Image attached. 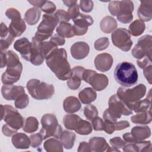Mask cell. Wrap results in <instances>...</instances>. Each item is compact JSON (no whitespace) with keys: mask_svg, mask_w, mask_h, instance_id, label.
I'll return each instance as SVG.
<instances>
[{"mask_svg":"<svg viewBox=\"0 0 152 152\" xmlns=\"http://www.w3.org/2000/svg\"><path fill=\"white\" fill-rule=\"evenodd\" d=\"M49 69L61 80H68L71 76V69L67 59V53L64 48H56L45 58Z\"/></svg>","mask_w":152,"mask_h":152,"instance_id":"6da1fadb","label":"cell"},{"mask_svg":"<svg viewBox=\"0 0 152 152\" xmlns=\"http://www.w3.org/2000/svg\"><path fill=\"white\" fill-rule=\"evenodd\" d=\"M6 71L2 74L1 81L3 84H13L17 82L23 71V65L18 55L12 50L6 53Z\"/></svg>","mask_w":152,"mask_h":152,"instance_id":"7a4b0ae2","label":"cell"},{"mask_svg":"<svg viewBox=\"0 0 152 152\" xmlns=\"http://www.w3.org/2000/svg\"><path fill=\"white\" fill-rule=\"evenodd\" d=\"M114 77L119 84L125 87H129L137 83L138 74L133 64L124 61L116 65L114 71Z\"/></svg>","mask_w":152,"mask_h":152,"instance_id":"3957f363","label":"cell"},{"mask_svg":"<svg viewBox=\"0 0 152 152\" xmlns=\"http://www.w3.org/2000/svg\"><path fill=\"white\" fill-rule=\"evenodd\" d=\"M108 106L109 107L104 111L103 114L104 121L115 123L117 119L120 118L122 115L128 116L132 113V110L126 106L117 94H113L109 98Z\"/></svg>","mask_w":152,"mask_h":152,"instance_id":"277c9868","label":"cell"},{"mask_svg":"<svg viewBox=\"0 0 152 152\" xmlns=\"http://www.w3.org/2000/svg\"><path fill=\"white\" fill-rule=\"evenodd\" d=\"M26 88L31 96L38 100L49 99L55 93L53 84L41 81L36 78L30 79L27 83Z\"/></svg>","mask_w":152,"mask_h":152,"instance_id":"5b68a950","label":"cell"},{"mask_svg":"<svg viewBox=\"0 0 152 152\" xmlns=\"http://www.w3.org/2000/svg\"><path fill=\"white\" fill-rule=\"evenodd\" d=\"M145 93V86L144 84H139L131 88L119 87L117 90L116 94L132 110L133 105L141 100Z\"/></svg>","mask_w":152,"mask_h":152,"instance_id":"8992f818","label":"cell"},{"mask_svg":"<svg viewBox=\"0 0 152 152\" xmlns=\"http://www.w3.org/2000/svg\"><path fill=\"white\" fill-rule=\"evenodd\" d=\"M41 124L42 128L39 133L43 140H46L51 136L59 138L62 129L55 115L51 113L45 114L41 118Z\"/></svg>","mask_w":152,"mask_h":152,"instance_id":"52a82bcc","label":"cell"},{"mask_svg":"<svg viewBox=\"0 0 152 152\" xmlns=\"http://www.w3.org/2000/svg\"><path fill=\"white\" fill-rule=\"evenodd\" d=\"M59 23V20L55 14H44L42 21L37 27L34 37L41 42L51 37L54 29Z\"/></svg>","mask_w":152,"mask_h":152,"instance_id":"ba28073f","label":"cell"},{"mask_svg":"<svg viewBox=\"0 0 152 152\" xmlns=\"http://www.w3.org/2000/svg\"><path fill=\"white\" fill-rule=\"evenodd\" d=\"M5 15L11 20L8 27L10 34L14 37L20 36L25 31L26 26L19 11L15 8H10L5 11Z\"/></svg>","mask_w":152,"mask_h":152,"instance_id":"9c48e42d","label":"cell"},{"mask_svg":"<svg viewBox=\"0 0 152 152\" xmlns=\"http://www.w3.org/2000/svg\"><path fill=\"white\" fill-rule=\"evenodd\" d=\"M1 120H4L7 124L16 130L23 127L24 119L17 110L8 104H1Z\"/></svg>","mask_w":152,"mask_h":152,"instance_id":"30bf717a","label":"cell"},{"mask_svg":"<svg viewBox=\"0 0 152 152\" xmlns=\"http://www.w3.org/2000/svg\"><path fill=\"white\" fill-rule=\"evenodd\" d=\"M131 54L137 60L144 58L151 59L152 55V37L150 34L141 37L131 51Z\"/></svg>","mask_w":152,"mask_h":152,"instance_id":"8fae6325","label":"cell"},{"mask_svg":"<svg viewBox=\"0 0 152 152\" xmlns=\"http://www.w3.org/2000/svg\"><path fill=\"white\" fill-rule=\"evenodd\" d=\"M83 80L91 86L96 91H102L106 88L109 83L107 76L103 74H99L92 69H85Z\"/></svg>","mask_w":152,"mask_h":152,"instance_id":"7c38bea8","label":"cell"},{"mask_svg":"<svg viewBox=\"0 0 152 152\" xmlns=\"http://www.w3.org/2000/svg\"><path fill=\"white\" fill-rule=\"evenodd\" d=\"M112 41L115 46L124 52L129 51L132 45L131 34L125 28H116L112 33Z\"/></svg>","mask_w":152,"mask_h":152,"instance_id":"4fadbf2b","label":"cell"},{"mask_svg":"<svg viewBox=\"0 0 152 152\" xmlns=\"http://www.w3.org/2000/svg\"><path fill=\"white\" fill-rule=\"evenodd\" d=\"M134 5L132 1L124 0L118 1V6L117 10V20L124 24L130 23L133 19L132 12Z\"/></svg>","mask_w":152,"mask_h":152,"instance_id":"5bb4252c","label":"cell"},{"mask_svg":"<svg viewBox=\"0 0 152 152\" xmlns=\"http://www.w3.org/2000/svg\"><path fill=\"white\" fill-rule=\"evenodd\" d=\"M72 21L74 22V25L72 26L73 31L75 36H83L87 32L88 27L94 23L91 16L82 13H80Z\"/></svg>","mask_w":152,"mask_h":152,"instance_id":"9a60e30c","label":"cell"},{"mask_svg":"<svg viewBox=\"0 0 152 152\" xmlns=\"http://www.w3.org/2000/svg\"><path fill=\"white\" fill-rule=\"evenodd\" d=\"M31 49L30 62L34 65L39 66L43 64L45 57L41 49V41L37 40L34 36L31 39Z\"/></svg>","mask_w":152,"mask_h":152,"instance_id":"2e32d148","label":"cell"},{"mask_svg":"<svg viewBox=\"0 0 152 152\" xmlns=\"http://www.w3.org/2000/svg\"><path fill=\"white\" fill-rule=\"evenodd\" d=\"M24 93H25V90L21 86L4 84L1 88L2 96L7 100H15Z\"/></svg>","mask_w":152,"mask_h":152,"instance_id":"e0dca14e","label":"cell"},{"mask_svg":"<svg viewBox=\"0 0 152 152\" xmlns=\"http://www.w3.org/2000/svg\"><path fill=\"white\" fill-rule=\"evenodd\" d=\"M14 48L20 53L23 59L27 61H30L31 43L26 37L17 40L14 44Z\"/></svg>","mask_w":152,"mask_h":152,"instance_id":"ac0fdd59","label":"cell"},{"mask_svg":"<svg viewBox=\"0 0 152 152\" xmlns=\"http://www.w3.org/2000/svg\"><path fill=\"white\" fill-rule=\"evenodd\" d=\"M85 69L81 66H76L71 69V76L67 81V86L69 88L75 90L80 87Z\"/></svg>","mask_w":152,"mask_h":152,"instance_id":"d6986e66","label":"cell"},{"mask_svg":"<svg viewBox=\"0 0 152 152\" xmlns=\"http://www.w3.org/2000/svg\"><path fill=\"white\" fill-rule=\"evenodd\" d=\"M113 58L112 55L107 53L99 54L94 59V65L96 68L101 72L109 71L113 64Z\"/></svg>","mask_w":152,"mask_h":152,"instance_id":"ffe728a7","label":"cell"},{"mask_svg":"<svg viewBox=\"0 0 152 152\" xmlns=\"http://www.w3.org/2000/svg\"><path fill=\"white\" fill-rule=\"evenodd\" d=\"M70 52L72 56L77 60L85 58L89 53V45L85 42H77L71 47Z\"/></svg>","mask_w":152,"mask_h":152,"instance_id":"44dd1931","label":"cell"},{"mask_svg":"<svg viewBox=\"0 0 152 152\" xmlns=\"http://www.w3.org/2000/svg\"><path fill=\"white\" fill-rule=\"evenodd\" d=\"M139 20L149 21L152 18V1H140V5L137 11Z\"/></svg>","mask_w":152,"mask_h":152,"instance_id":"7402d4cb","label":"cell"},{"mask_svg":"<svg viewBox=\"0 0 152 152\" xmlns=\"http://www.w3.org/2000/svg\"><path fill=\"white\" fill-rule=\"evenodd\" d=\"M12 145L18 149H27L30 145V139L24 133H15L11 138Z\"/></svg>","mask_w":152,"mask_h":152,"instance_id":"603a6c76","label":"cell"},{"mask_svg":"<svg viewBox=\"0 0 152 152\" xmlns=\"http://www.w3.org/2000/svg\"><path fill=\"white\" fill-rule=\"evenodd\" d=\"M91 151L100 152L107 151L109 145L103 137H94L89 140L88 142Z\"/></svg>","mask_w":152,"mask_h":152,"instance_id":"cb8c5ba5","label":"cell"},{"mask_svg":"<svg viewBox=\"0 0 152 152\" xmlns=\"http://www.w3.org/2000/svg\"><path fill=\"white\" fill-rule=\"evenodd\" d=\"M135 142L144 141L151 135V130L148 126H135L131 132Z\"/></svg>","mask_w":152,"mask_h":152,"instance_id":"d4e9b609","label":"cell"},{"mask_svg":"<svg viewBox=\"0 0 152 152\" xmlns=\"http://www.w3.org/2000/svg\"><path fill=\"white\" fill-rule=\"evenodd\" d=\"M63 107L66 113H74L80 110L81 104L80 100L76 97L69 96L65 98L63 102Z\"/></svg>","mask_w":152,"mask_h":152,"instance_id":"484cf974","label":"cell"},{"mask_svg":"<svg viewBox=\"0 0 152 152\" xmlns=\"http://www.w3.org/2000/svg\"><path fill=\"white\" fill-rule=\"evenodd\" d=\"M78 97L82 103L88 104L95 101L97 98V93L93 88L86 87L79 92Z\"/></svg>","mask_w":152,"mask_h":152,"instance_id":"4316f807","label":"cell"},{"mask_svg":"<svg viewBox=\"0 0 152 152\" xmlns=\"http://www.w3.org/2000/svg\"><path fill=\"white\" fill-rule=\"evenodd\" d=\"M101 30L106 34L113 32L117 27V22L116 20L109 15L103 17L100 23Z\"/></svg>","mask_w":152,"mask_h":152,"instance_id":"83f0119b","label":"cell"},{"mask_svg":"<svg viewBox=\"0 0 152 152\" xmlns=\"http://www.w3.org/2000/svg\"><path fill=\"white\" fill-rule=\"evenodd\" d=\"M151 89H150L148 95L143 100H140L137 102L132 106V110L138 113L140 112L146 111L151 109Z\"/></svg>","mask_w":152,"mask_h":152,"instance_id":"f1b7e54d","label":"cell"},{"mask_svg":"<svg viewBox=\"0 0 152 152\" xmlns=\"http://www.w3.org/2000/svg\"><path fill=\"white\" fill-rule=\"evenodd\" d=\"M151 109L143 112H138L136 115H133L131 118L132 122L135 124L145 125L148 124L151 122Z\"/></svg>","mask_w":152,"mask_h":152,"instance_id":"f546056e","label":"cell"},{"mask_svg":"<svg viewBox=\"0 0 152 152\" xmlns=\"http://www.w3.org/2000/svg\"><path fill=\"white\" fill-rule=\"evenodd\" d=\"M41 11L36 7H32L26 11L24 14V20L30 26L35 25L40 19Z\"/></svg>","mask_w":152,"mask_h":152,"instance_id":"4dcf8cb0","label":"cell"},{"mask_svg":"<svg viewBox=\"0 0 152 152\" xmlns=\"http://www.w3.org/2000/svg\"><path fill=\"white\" fill-rule=\"evenodd\" d=\"M75 138V134L69 131H62L59 137L61 142L66 149H71L73 147Z\"/></svg>","mask_w":152,"mask_h":152,"instance_id":"1f68e13d","label":"cell"},{"mask_svg":"<svg viewBox=\"0 0 152 152\" xmlns=\"http://www.w3.org/2000/svg\"><path fill=\"white\" fill-rule=\"evenodd\" d=\"M56 31L58 34L66 38H71L75 36L73 27L69 23L61 22L56 28Z\"/></svg>","mask_w":152,"mask_h":152,"instance_id":"d6a6232c","label":"cell"},{"mask_svg":"<svg viewBox=\"0 0 152 152\" xmlns=\"http://www.w3.org/2000/svg\"><path fill=\"white\" fill-rule=\"evenodd\" d=\"M45 150L48 152H62L63 145L57 138H49L43 144Z\"/></svg>","mask_w":152,"mask_h":152,"instance_id":"836d02e7","label":"cell"},{"mask_svg":"<svg viewBox=\"0 0 152 152\" xmlns=\"http://www.w3.org/2000/svg\"><path fill=\"white\" fill-rule=\"evenodd\" d=\"M81 118L75 114H68L64 116L63 118V123L65 127L69 130H74Z\"/></svg>","mask_w":152,"mask_h":152,"instance_id":"e575fe53","label":"cell"},{"mask_svg":"<svg viewBox=\"0 0 152 152\" xmlns=\"http://www.w3.org/2000/svg\"><path fill=\"white\" fill-rule=\"evenodd\" d=\"M39 121L34 116L27 117L24 122L23 130L27 133H33L38 129Z\"/></svg>","mask_w":152,"mask_h":152,"instance_id":"d590c367","label":"cell"},{"mask_svg":"<svg viewBox=\"0 0 152 152\" xmlns=\"http://www.w3.org/2000/svg\"><path fill=\"white\" fill-rule=\"evenodd\" d=\"M145 29L144 23L140 20H135L129 26V31L133 36H138L142 34Z\"/></svg>","mask_w":152,"mask_h":152,"instance_id":"8d00e7d4","label":"cell"},{"mask_svg":"<svg viewBox=\"0 0 152 152\" xmlns=\"http://www.w3.org/2000/svg\"><path fill=\"white\" fill-rule=\"evenodd\" d=\"M92 130L93 128L91 124L87 121L81 119L75 129V131L80 135H86L91 133Z\"/></svg>","mask_w":152,"mask_h":152,"instance_id":"74e56055","label":"cell"},{"mask_svg":"<svg viewBox=\"0 0 152 152\" xmlns=\"http://www.w3.org/2000/svg\"><path fill=\"white\" fill-rule=\"evenodd\" d=\"M84 115L88 120L91 121L98 116V110L94 105L88 104L84 107Z\"/></svg>","mask_w":152,"mask_h":152,"instance_id":"f35d334b","label":"cell"},{"mask_svg":"<svg viewBox=\"0 0 152 152\" xmlns=\"http://www.w3.org/2000/svg\"><path fill=\"white\" fill-rule=\"evenodd\" d=\"M29 103V98L27 94L24 93L20 95L15 100V107L17 109H23L26 108Z\"/></svg>","mask_w":152,"mask_h":152,"instance_id":"ab89813d","label":"cell"},{"mask_svg":"<svg viewBox=\"0 0 152 152\" xmlns=\"http://www.w3.org/2000/svg\"><path fill=\"white\" fill-rule=\"evenodd\" d=\"M109 45V40L106 37H102L96 40L94 43V49L97 50H103Z\"/></svg>","mask_w":152,"mask_h":152,"instance_id":"60d3db41","label":"cell"},{"mask_svg":"<svg viewBox=\"0 0 152 152\" xmlns=\"http://www.w3.org/2000/svg\"><path fill=\"white\" fill-rule=\"evenodd\" d=\"M15 37L11 36L10 33L9 34L4 38H1L0 40V51L6 52V50L9 48V46L12 44L14 40Z\"/></svg>","mask_w":152,"mask_h":152,"instance_id":"b9f144b4","label":"cell"},{"mask_svg":"<svg viewBox=\"0 0 152 152\" xmlns=\"http://www.w3.org/2000/svg\"><path fill=\"white\" fill-rule=\"evenodd\" d=\"M30 145L33 148L39 147L42 142L43 138L39 133L31 134L30 136Z\"/></svg>","mask_w":152,"mask_h":152,"instance_id":"7bdbcfd3","label":"cell"},{"mask_svg":"<svg viewBox=\"0 0 152 152\" xmlns=\"http://www.w3.org/2000/svg\"><path fill=\"white\" fill-rule=\"evenodd\" d=\"M78 6L81 11L88 13L93 10L94 4L92 1H81Z\"/></svg>","mask_w":152,"mask_h":152,"instance_id":"ee69618b","label":"cell"},{"mask_svg":"<svg viewBox=\"0 0 152 152\" xmlns=\"http://www.w3.org/2000/svg\"><path fill=\"white\" fill-rule=\"evenodd\" d=\"M41 10L47 14H52L56 10V6L53 2L49 1H46L45 4L41 7Z\"/></svg>","mask_w":152,"mask_h":152,"instance_id":"f6af8a7d","label":"cell"},{"mask_svg":"<svg viewBox=\"0 0 152 152\" xmlns=\"http://www.w3.org/2000/svg\"><path fill=\"white\" fill-rule=\"evenodd\" d=\"M91 121L92 124V128L94 129V131H103L104 121L102 118L98 117L97 116L93 118Z\"/></svg>","mask_w":152,"mask_h":152,"instance_id":"bcb514c9","label":"cell"},{"mask_svg":"<svg viewBox=\"0 0 152 152\" xmlns=\"http://www.w3.org/2000/svg\"><path fill=\"white\" fill-rule=\"evenodd\" d=\"M138 151H151V143L150 141H141L135 142Z\"/></svg>","mask_w":152,"mask_h":152,"instance_id":"7dc6e473","label":"cell"},{"mask_svg":"<svg viewBox=\"0 0 152 152\" xmlns=\"http://www.w3.org/2000/svg\"><path fill=\"white\" fill-rule=\"evenodd\" d=\"M110 144L112 147L120 150V148H122L125 146L126 142L119 137H115L110 140Z\"/></svg>","mask_w":152,"mask_h":152,"instance_id":"c3c4849f","label":"cell"},{"mask_svg":"<svg viewBox=\"0 0 152 152\" xmlns=\"http://www.w3.org/2000/svg\"><path fill=\"white\" fill-rule=\"evenodd\" d=\"M56 16L58 17L59 23L61 22H66L68 23L70 20V18L65 11L64 10L59 9L55 13Z\"/></svg>","mask_w":152,"mask_h":152,"instance_id":"681fc988","label":"cell"},{"mask_svg":"<svg viewBox=\"0 0 152 152\" xmlns=\"http://www.w3.org/2000/svg\"><path fill=\"white\" fill-rule=\"evenodd\" d=\"M49 41H50L53 45H55L56 46H62L65 44V40L64 37L58 34L53 35L50 37Z\"/></svg>","mask_w":152,"mask_h":152,"instance_id":"f907efd6","label":"cell"},{"mask_svg":"<svg viewBox=\"0 0 152 152\" xmlns=\"http://www.w3.org/2000/svg\"><path fill=\"white\" fill-rule=\"evenodd\" d=\"M79 6L77 4H75L71 7H69L67 13L70 18V19H74L80 14V10Z\"/></svg>","mask_w":152,"mask_h":152,"instance_id":"816d5d0a","label":"cell"},{"mask_svg":"<svg viewBox=\"0 0 152 152\" xmlns=\"http://www.w3.org/2000/svg\"><path fill=\"white\" fill-rule=\"evenodd\" d=\"M17 130L12 128L8 124H5L2 126V132L3 134L7 137H11L17 133Z\"/></svg>","mask_w":152,"mask_h":152,"instance_id":"f5cc1de1","label":"cell"},{"mask_svg":"<svg viewBox=\"0 0 152 152\" xmlns=\"http://www.w3.org/2000/svg\"><path fill=\"white\" fill-rule=\"evenodd\" d=\"M143 73L145 78L148 81L150 84L152 83V65H149L143 68Z\"/></svg>","mask_w":152,"mask_h":152,"instance_id":"db71d44e","label":"cell"},{"mask_svg":"<svg viewBox=\"0 0 152 152\" xmlns=\"http://www.w3.org/2000/svg\"><path fill=\"white\" fill-rule=\"evenodd\" d=\"M129 126L130 124L127 121H121L115 123V131H120L124 129Z\"/></svg>","mask_w":152,"mask_h":152,"instance_id":"11a10c76","label":"cell"},{"mask_svg":"<svg viewBox=\"0 0 152 152\" xmlns=\"http://www.w3.org/2000/svg\"><path fill=\"white\" fill-rule=\"evenodd\" d=\"M137 64L140 68L143 69L151 64V59L149 58H144L140 60H137Z\"/></svg>","mask_w":152,"mask_h":152,"instance_id":"9f6ffc18","label":"cell"},{"mask_svg":"<svg viewBox=\"0 0 152 152\" xmlns=\"http://www.w3.org/2000/svg\"><path fill=\"white\" fill-rule=\"evenodd\" d=\"M122 150L124 151H134L138 152V148L135 143L132 142H126L125 146L122 148Z\"/></svg>","mask_w":152,"mask_h":152,"instance_id":"6f0895ef","label":"cell"},{"mask_svg":"<svg viewBox=\"0 0 152 152\" xmlns=\"http://www.w3.org/2000/svg\"><path fill=\"white\" fill-rule=\"evenodd\" d=\"M77 151H78V152H81V151L90 152L91 151L89 144L86 141H82L79 144Z\"/></svg>","mask_w":152,"mask_h":152,"instance_id":"680465c9","label":"cell"},{"mask_svg":"<svg viewBox=\"0 0 152 152\" xmlns=\"http://www.w3.org/2000/svg\"><path fill=\"white\" fill-rule=\"evenodd\" d=\"M9 30L8 28L7 27V26L2 22L1 24V27H0V37L1 38H4L7 37L9 34Z\"/></svg>","mask_w":152,"mask_h":152,"instance_id":"91938a15","label":"cell"},{"mask_svg":"<svg viewBox=\"0 0 152 152\" xmlns=\"http://www.w3.org/2000/svg\"><path fill=\"white\" fill-rule=\"evenodd\" d=\"M122 137L124 138V140L126 142H132V143H135V141L131 135V132H126L123 134Z\"/></svg>","mask_w":152,"mask_h":152,"instance_id":"94428289","label":"cell"},{"mask_svg":"<svg viewBox=\"0 0 152 152\" xmlns=\"http://www.w3.org/2000/svg\"><path fill=\"white\" fill-rule=\"evenodd\" d=\"M46 1H42V0H37V1H28V2H29L31 5L34 6V7H36L37 8H40L43 6V5L45 4Z\"/></svg>","mask_w":152,"mask_h":152,"instance_id":"6125c7cd","label":"cell"},{"mask_svg":"<svg viewBox=\"0 0 152 152\" xmlns=\"http://www.w3.org/2000/svg\"><path fill=\"white\" fill-rule=\"evenodd\" d=\"M6 55L5 52H1V68H3L6 66Z\"/></svg>","mask_w":152,"mask_h":152,"instance_id":"be15d7a7","label":"cell"},{"mask_svg":"<svg viewBox=\"0 0 152 152\" xmlns=\"http://www.w3.org/2000/svg\"><path fill=\"white\" fill-rule=\"evenodd\" d=\"M63 3L67 7H71L77 3V0H66V1H63Z\"/></svg>","mask_w":152,"mask_h":152,"instance_id":"e7e4bbea","label":"cell"}]
</instances>
